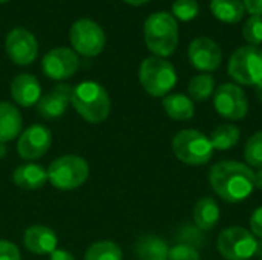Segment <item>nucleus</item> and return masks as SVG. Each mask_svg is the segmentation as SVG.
Masks as SVG:
<instances>
[{"label": "nucleus", "instance_id": "obj_1", "mask_svg": "<svg viewBox=\"0 0 262 260\" xmlns=\"http://www.w3.org/2000/svg\"><path fill=\"white\" fill-rule=\"evenodd\" d=\"M212 190L227 202L246 201L255 190V172L238 161H221L210 169Z\"/></svg>", "mask_w": 262, "mask_h": 260}, {"label": "nucleus", "instance_id": "obj_2", "mask_svg": "<svg viewBox=\"0 0 262 260\" xmlns=\"http://www.w3.org/2000/svg\"><path fill=\"white\" fill-rule=\"evenodd\" d=\"M71 104L83 120L92 124L104 121L111 112L109 93L95 81H83L72 87Z\"/></svg>", "mask_w": 262, "mask_h": 260}, {"label": "nucleus", "instance_id": "obj_3", "mask_svg": "<svg viewBox=\"0 0 262 260\" xmlns=\"http://www.w3.org/2000/svg\"><path fill=\"white\" fill-rule=\"evenodd\" d=\"M144 41L155 55L169 57L178 46V23L169 12H155L144 21Z\"/></svg>", "mask_w": 262, "mask_h": 260}, {"label": "nucleus", "instance_id": "obj_4", "mask_svg": "<svg viewBox=\"0 0 262 260\" xmlns=\"http://www.w3.org/2000/svg\"><path fill=\"white\" fill-rule=\"evenodd\" d=\"M172 150L178 161L187 166H204L215 152L210 138L193 129L180 130L172 139Z\"/></svg>", "mask_w": 262, "mask_h": 260}, {"label": "nucleus", "instance_id": "obj_5", "mask_svg": "<svg viewBox=\"0 0 262 260\" xmlns=\"http://www.w3.org/2000/svg\"><path fill=\"white\" fill-rule=\"evenodd\" d=\"M140 83L152 97H166L177 84V70L161 57H149L140 66Z\"/></svg>", "mask_w": 262, "mask_h": 260}, {"label": "nucleus", "instance_id": "obj_6", "mask_svg": "<svg viewBox=\"0 0 262 260\" xmlns=\"http://www.w3.org/2000/svg\"><path fill=\"white\" fill-rule=\"evenodd\" d=\"M89 178V166L86 159L77 155H64L51 162L48 169V181L58 190H74Z\"/></svg>", "mask_w": 262, "mask_h": 260}, {"label": "nucleus", "instance_id": "obj_7", "mask_svg": "<svg viewBox=\"0 0 262 260\" xmlns=\"http://www.w3.org/2000/svg\"><path fill=\"white\" fill-rule=\"evenodd\" d=\"M229 75L244 86H256L262 81V48L243 46L233 52L229 61Z\"/></svg>", "mask_w": 262, "mask_h": 260}, {"label": "nucleus", "instance_id": "obj_8", "mask_svg": "<svg viewBox=\"0 0 262 260\" xmlns=\"http://www.w3.org/2000/svg\"><path fill=\"white\" fill-rule=\"evenodd\" d=\"M218 251L227 260H249L256 254L258 241L252 231L243 227H229L216 241Z\"/></svg>", "mask_w": 262, "mask_h": 260}, {"label": "nucleus", "instance_id": "obj_9", "mask_svg": "<svg viewBox=\"0 0 262 260\" xmlns=\"http://www.w3.org/2000/svg\"><path fill=\"white\" fill-rule=\"evenodd\" d=\"M69 40L74 51L83 57H97L106 44L103 28L91 18L77 20L71 26Z\"/></svg>", "mask_w": 262, "mask_h": 260}, {"label": "nucleus", "instance_id": "obj_10", "mask_svg": "<svg viewBox=\"0 0 262 260\" xmlns=\"http://www.w3.org/2000/svg\"><path fill=\"white\" fill-rule=\"evenodd\" d=\"M213 106L221 116L232 121L243 120L249 112V100L246 92L232 83L221 84L215 90Z\"/></svg>", "mask_w": 262, "mask_h": 260}, {"label": "nucleus", "instance_id": "obj_11", "mask_svg": "<svg viewBox=\"0 0 262 260\" xmlns=\"http://www.w3.org/2000/svg\"><path fill=\"white\" fill-rule=\"evenodd\" d=\"M80 66V60L75 51L69 48H55L49 51L41 60L43 74L55 81L71 78Z\"/></svg>", "mask_w": 262, "mask_h": 260}, {"label": "nucleus", "instance_id": "obj_12", "mask_svg": "<svg viewBox=\"0 0 262 260\" xmlns=\"http://www.w3.org/2000/svg\"><path fill=\"white\" fill-rule=\"evenodd\" d=\"M8 57L18 66L31 64L38 54V43L32 32L25 28H14L8 32L5 40Z\"/></svg>", "mask_w": 262, "mask_h": 260}, {"label": "nucleus", "instance_id": "obj_13", "mask_svg": "<svg viewBox=\"0 0 262 260\" xmlns=\"http://www.w3.org/2000/svg\"><path fill=\"white\" fill-rule=\"evenodd\" d=\"M51 130L41 124H32L20 133L17 143V152L23 159L32 161L41 158L51 147Z\"/></svg>", "mask_w": 262, "mask_h": 260}, {"label": "nucleus", "instance_id": "obj_14", "mask_svg": "<svg viewBox=\"0 0 262 260\" xmlns=\"http://www.w3.org/2000/svg\"><path fill=\"white\" fill-rule=\"evenodd\" d=\"M189 60L195 69L213 72L223 61L220 46L209 37H198L189 44Z\"/></svg>", "mask_w": 262, "mask_h": 260}, {"label": "nucleus", "instance_id": "obj_15", "mask_svg": "<svg viewBox=\"0 0 262 260\" xmlns=\"http://www.w3.org/2000/svg\"><path fill=\"white\" fill-rule=\"evenodd\" d=\"M72 100V87L69 84H57L49 93L37 103V112L45 120H55L66 113Z\"/></svg>", "mask_w": 262, "mask_h": 260}, {"label": "nucleus", "instance_id": "obj_16", "mask_svg": "<svg viewBox=\"0 0 262 260\" xmlns=\"http://www.w3.org/2000/svg\"><path fill=\"white\" fill-rule=\"evenodd\" d=\"M23 245L28 251L34 254H51L57 250L58 238L49 227L32 225L23 233Z\"/></svg>", "mask_w": 262, "mask_h": 260}, {"label": "nucleus", "instance_id": "obj_17", "mask_svg": "<svg viewBox=\"0 0 262 260\" xmlns=\"http://www.w3.org/2000/svg\"><path fill=\"white\" fill-rule=\"evenodd\" d=\"M11 97L17 104L31 107L41 98V86L34 75L20 74L11 83Z\"/></svg>", "mask_w": 262, "mask_h": 260}, {"label": "nucleus", "instance_id": "obj_18", "mask_svg": "<svg viewBox=\"0 0 262 260\" xmlns=\"http://www.w3.org/2000/svg\"><path fill=\"white\" fill-rule=\"evenodd\" d=\"M23 129V118L20 110L8 101L0 103V141L8 143L20 136Z\"/></svg>", "mask_w": 262, "mask_h": 260}, {"label": "nucleus", "instance_id": "obj_19", "mask_svg": "<svg viewBox=\"0 0 262 260\" xmlns=\"http://www.w3.org/2000/svg\"><path fill=\"white\" fill-rule=\"evenodd\" d=\"M12 181L18 188L37 190V188H41L48 182V170H45L38 164L28 162L14 170Z\"/></svg>", "mask_w": 262, "mask_h": 260}, {"label": "nucleus", "instance_id": "obj_20", "mask_svg": "<svg viewBox=\"0 0 262 260\" xmlns=\"http://www.w3.org/2000/svg\"><path fill=\"white\" fill-rule=\"evenodd\" d=\"M134 251L138 260H169V245L164 239L155 234L140 236L135 242Z\"/></svg>", "mask_w": 262, "mask_h": 260}, {"label": "nucleus", "instance_id": "obj_21", "mask_svg": "<svg viewBox=\"0 0 262 260\" xmlns=\"http://www.w3.org/2000/svg\"><path fill=\"white\" fill-rule=\"evenodd\" d=\"M220 216H221L220 205L210 196L201 198L193 208V221H195V225L198 227V230H201V231H209L213 227H216Z\"/></svg>", "mask_w": 262, "mask_h": 260}, {"label": "nucleus", "instance_id": "obj_22", "mask_svg": "<svg viewBox=\"0 0 262 260\" xmlns=\"http://www.w3.org/2000/svg\"><path fill=\"white\" fill-rule=\"evenodd\" d=\"M163 107L172 120L177 121H187L195 115L193 101L184 93H172L166 95L163 100Z\"/></svg>", "mask_w": 262, "mask_h": 260}, {"label": "nucleus", "instance_id": "obj_23", "mask_svg": "<svg viewBox=\"0 0 262 260\" xmlns=\"http://www.w3.org/2000/svg\"><path fill=\"white\" fill-rule=\"evenodd\" d=\"M210 11L223 23H238L243 20L246 8L243 0H212Z\"/></svg>", "mask_w": 262, "mask_h": 260}, {"label": "nucleus", "instance_id": "obj_24", "mask_svg": "<svg viewBox=\"0 0 262 260\" xmlns=\"http://www.w3.org/2000/svg\"><path fill=\"white\" fill-rule=\"evenodd\" d=\"M239 138H241V130L233 124H221L210 135L212 146L216 150L233 149L239 143Z\"/></svg>", "mask_w": 262, "mask_h": 260}, {"label": "nucleus", "instance_id": "obj_25", "mask_svg": "<svg viewBox=\"0 0 262 260\" xmlns=\"http://www.w3.org/2000/svg\"><path fill=\"white\" fill-rule=\"evenodd\" d=\"M189 98L193 101H206L215 92V78L210 74H201L190 80L189 83Z\"/></svg>", "mask_w": 262, "mask_h": 260}, {"label": "nucleus", "instance_id": "obj_26", "mask_svg": "<svg viewBox=\"0 0 262 260\" xmlns=\"http://www.w3.org/2000/svg\"><path fill=\"white\" fill-rule=\"evenodd\" d=\"M84 260H123V253L115 242L100 241L86 250Z\"/></svg>", "mask_w": 262, "mask_h": 260}, {"label": "nucleus", "instance_id": "obj_27", "mask_svg": "<svg viewBox=\"0 0 262 260\" xmlns=\"http://www.w3.org/2000/svg\"><path fill=\"white\" fill-rule=\"evenodd\" d=\"M244 158L250 169H262V130L249 138L244 149Z\"/></svg>", "mask_w": 262, "mask_h": 260}, {"label": "nucleus", "instance_id": "obj_28", "mask_svg": "<svg viewBox=\"0 0 262 260\" xmlns=\"http://www.w3.org/2000/svg\"><path fill=\"white\" fill-rule=\"evenodd\" d=\"M173 17L183 21L193 20L200 12V5L196 0H175L172 5Z\"/></svg>", "mask_w": 262, "mask_h": 260}, {"label": "nucleus", "instance_id": "obj_29", "mask_svg": "<svg viewBox=\"0 0 262 260\" xmlns=\"http://www.w3.org/2000/svg\"><path fill=\"white\" fill-rule=\"evenodd\" d=\"M243 34H244V38L249 41V44L259 46L262 43V17L252 15L246 21L243 28Z\"/></svg>", "mask_w": 262, "mask_h": 260}, {"label": "nucleus", "instance_id": "obj_30", "mask_svg": "<svg viewBox=\"0 0 262 260\" xmlns=\"http://www.w3.org/2000/svg\"><path fill=\"white\" fill-rule=\"evenodd\" d=\"M169 260H200V253L192 245L177 244L169 248Z\"/></svg>", "mask_w": 262, "mask_h": 260}, {"label": "nucleus", "instance_id": "obj_31", "mask_svg": "<svg viewBox=\"0 0 262 260\" xmlns=\"http://www.w3.org/2000/svg\"><path fill=\"white\" fill-rule=\"evenodd\" d=\"M0 260H21V254L12 242L0 241Z\"/></svg>", "mask_w": 262, "mask_h": 260}, {"label": "nucleus", "instance_id": "obj_32", "mask_svg": "<svg viewBox=\"0 0 262 260\" xmlns=\"http://www.w3.org/2000/svg\"><path fill=\"white\" fill-rule=\"evenodd\" d=\"M250 230L255 238L262 239V207H258L250 216Z\"/></svg>", "mask_w": 262, "mask_h": 260}, {"label": "nucleus", "instance_id": "obj_33", "mask_svg": "<svg viewBox=\"0 0 262 260\" xmlns=\"http://www.w3.org/2000/svg\"><path fill=\"white\" fill-rule=\"evenodd\" d=\"M246 11H249L252 15L262 17V0H243Z\"/></svg>", "mask_w": 262, "mask_h": 260}, {"label": "nucleus", "instance_id": "obj_34", "mask_svg": "<svg viewBox=\"0 0 262 260\" xmlns=\"http://www.w3.org/2000/svg\"><path fill=\"white\" fill-rule=\"evenodd\" d=\"M49 260H75V257L69 253V251H66V250H55V251H52L51 253V257Z\"/></svg>", "mask_w": 262, "mask_h": 260}, {"label": "nucleus", "instance_id": "obj_35", "mask_svg": "<svg viewBox=\"0 0 262 260\" xmlns=\"http://www.w3.org/2000/svg\"><path fill=\"white\" fill-rule=\"evenodd\" d=\"M255 188L262 190V169H259V172L255 173Z\"/></svg>", "mask_w": 262, "mask_h": 260}, {"label": "nucleus", "instance_id": "obj_36", "mask_svg": "<svg viewBox=\"0 0 262 260\" xmlns=\"http://www.w3.org/2000/svg\"><path fill=\"white\" fill-rule=\"evenodd\" d=\"M126 3H129V5H132V6H140V5H144V3H147L149 0H124Z\"/></svg>", "mask_w": 262, "mask_h": 260}, {"label": "nucleus", "instance_id": "obj_37", "mask_svg": "<svg viewBox=\"0 0 262 260\" xmlns=\"http://www.w3.org/2000/svg\"><path fill=\"white\" fill-rule=\"evenodd\" d=\"M255 93H256V98L262 103V81L259 84H256V89H255Z\"/></svg>", "mask_w": 262, "mask_h": 260}, {"label": "nucleus", "instance_id": "obj_38", "mask_svg": "<svg viewBox=\"0 0 262 260\" xmlns=\"http://www.w3.org/2000/svg\"><path fill=\"white\" fill-rule=\"evenodd\" d=\"M6 156V143L0 141V159H3Z\"/></svg>", "mask_w": 262, "mask_h": 260}, {"label": "nucleus", "instance_id": "obj_39", "mask_svg": "<svg viewBox=\"0 0 262 260\" xmlns=\"http://www.w3.org/2000/svg\"><path fill=\"white\" fill-rule=\"evenodd\" d=\"M256 254L259 256L262 259V241L261 242H258V248H256Z\"/></svg>", "mask_w": 262, "mask_h": 260}, {"label": "nucleus", "instance_id": "obj_40", "mask_svg": "<svg viewBox=\"0 0 262 260\" xmlns=\"http://www.w3.org/2000/svg\"><path fill=\"white\" fill-rule=\"evenodd\" d=\"M6 2H9V0H0V3H6Z\"/></svg>", "mask_w": 262, "mask_h": 260}, {"label": "nucleus", "instance_id": "obj_41", "mask_svg": "<svg viewBox=\"0 0 262 260\" xmlns=\"http://www.w3.org/2000/svg\"><path fill=\"white\" fill-rule=\"evenodd\" d=\"M261 260H262V259H261Z\"/></svg>", "mask_w": 262, "mask_h": 260}]
</instances>
